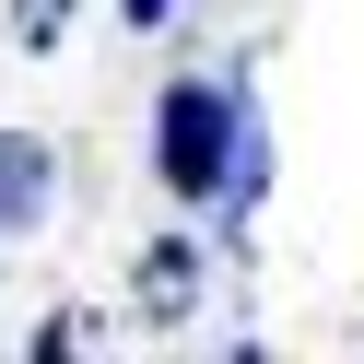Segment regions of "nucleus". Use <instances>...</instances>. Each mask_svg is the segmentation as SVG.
<instances>
[{"label":"nucleus","mask_w":364,"mask_h":364,"mask_svg":"<svg viewBox=\"0 0 364 364\" xmlns=\"http://www.w3.org/2000/svg\"><path fill=\"white\" fill-rule=\"evenodd\" d=\"M247 95L212 71L165 82L153 95V176H165V200H188V212H212V200H235V165H247Z\"/></svg>","instance_id":"nucleus-1"},{"label":"nucleus","mask_w":364,"mask_h":364,"mask_svg":"<svg viewBox=\"0 0 364 364\" xmlns=\"http://www.w3.org/2000/svg\"><path fill=\"white\" fill-rule=\"evenodd\" d=\"M48 200H59V153L36 141V129H0V247L36 235V223H48Z\"/></svg>","instance_id":"nucleus-2"},{"label":"nucleus","mask_w":364,"mask_h":364,"mask_svg":"<svg viewBox=\"0 0 364 364\" xmlns=\"http://www.w3.org/2000/svg\"><path fill=\"white\" fill-rule=\"evenodd\" d=\"M188 294H200V247H188V235L141 247V317H153V329H165V317L188 306Z\"/></svg>","instance_id":"nucleus-3"},{"label":"nucleus","mask_w":364,"mask_h":364,"mask_svg":"<svg viewBox=\"0 0 364 364\" xmlns=\"http://www.w3.org/2000/svg\"><path fill=\"white\" fill-rule=\"evenodd\" d=\"M118 24H129V36H153V24H176V0H118Z\"/></svg>","instance_id":"nucleus-4"}]
</instances>
